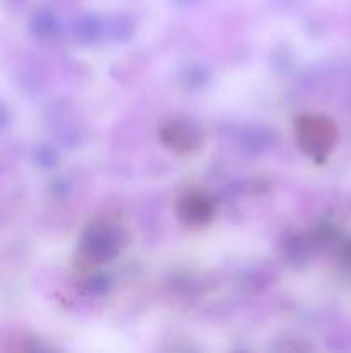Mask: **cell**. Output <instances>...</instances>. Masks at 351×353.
Instances as JSON below:
<instances>
[{"label":"cell","instance_id":"cell-2","mask_svg":"<svg viewBox=\"0 0 351 353\" xmlns=\"http://www.w3.org/2000/svg\"><path fill=\"white\" fill-rule=\"evenodd\" d=\"M179 214L188 224H205L213 217V203L203 193L189 192L181 199Z\"/></svg>","mask_w":351,"mask_h":353},{"label":"cell","instance_id":"cell-1","mask_svg":"<svg viewBox=\"0 0 351 353\" xmlns=\"http://www.w3.org/2000/svg\"><path fill=\"white\" fill-rule=\"evenodd\" d=\"M296 138L301 150L320 162L330 154L336 145V124L326 116L306 114L296 121Z\"/></svg>","mask_w":351,"mask_h":353},{"label":"cell","instance_id":"cell-4","mask_svg":"<svg viewBox=\"0 0 351 353\" xmlns=\"http://www.w3.org/2000/svg\"><path fill=\"white\" fill-rule=\"evenodd\" d=\"M343 261H344V265H346L348 271L351 272V240L348 241L346 245H344V248H343Z\"/></svg>","mask_w":351,"mask_h":353},{"label":"cell","instance_id":"cell-3","mask_svg":"<svg viewBox=\"0 0 351 353\" xmlns=\"http://www.w3.org/2000/svg\"><path fill=\"white\" fill-rule=\"evenodd\" d=\"M162 141L167 145L171 150L179 152V154H188V152L198 148L200 138L195 131L186 124L171 123L162 130L160 133Z\"/></svg>","mask_w":351,"mask_h":353}]
</instances>
